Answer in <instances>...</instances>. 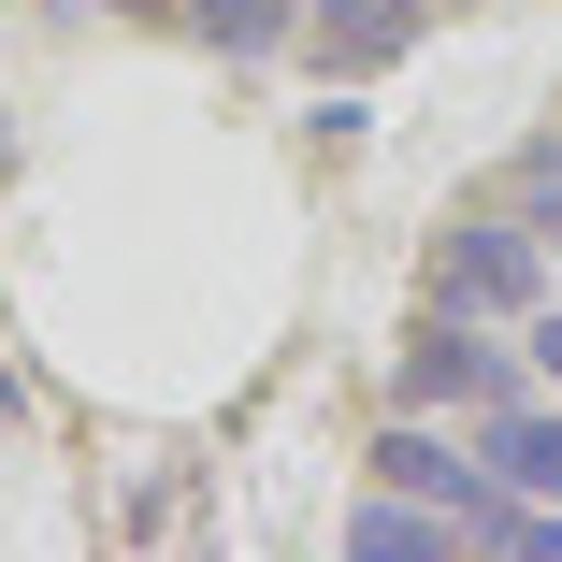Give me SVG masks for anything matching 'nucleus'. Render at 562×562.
Instances as JSON below:
<instances>
[{"label": "nucleus", "mask_w": 562, "mask_h": 562, "mask_svg": "<svg viewBox=\"0 0 562 562\" xmlns=\"http://www.w3.org/2000/svg\"><path fill=\"white\" fill-rule=\"evenodd\" d=\"M418 30H432V0H317V15H303V44H317V72H331V87L390 72Z\"/></svg>", "instance_id": "nucleus-3"}, {"label": "nucleus", "mask_w": 562, "mask_h": 562, "mask_svg": "<svg viewBox=\"0 0 562 562\" xmlns=\"http://www.w3.org/2000/svg\"><path fill=\"white\" fill-rule=\"evenodd\" d=\"M390 404H404V418H491V404H519V361L491 347L462 303H432V317L404 331V361H390Z\"/></svg>", "instance_id": "nucleus-1"}, {"label": "nucleus", "mask_w": 562, "mask_h": 562, "mask_svg": "<svg viewBox=\"0 0 562 562\" xmlns=\"http://www.w3.org/2000/svg\"><path fill=\"white\" fill-rule=\"evenodd\" d=\"M432 303H462V317H533L548 303V232L533 216H447L432 232Z\"/></svg>", "instance_id": "nucleus-2"}, {"label": "nucleus", "mask_w": 562, "mask_h": 562, "mask_svg": "<svg viewBox=\"0 0 562 562\" xmlns=\"http://www.w3.org/2000/svg\"><path fill=\"white\" fill-rule=\"evenodd\" d=\"M375 476H390V491H418V505H447V519H462V491H476L491 462H462V447H447L432 418H390V432H375Z\"/></svg>", "instance_id": "nucleus-5"}, {"label": "nucleus", "mask_w": 562, "mask_h": 562, "mask_svg": "<svg viewBox=\"0 0 562 562\" xmlns=\"http://www.w3.org/2000/svg\"><path fill=\"white\" fill-rule=\"evenodd\" d=\"M87 15H188V0H87Z\"/></svg>", "instance_id": "nucleus-9"}, {"label": "nucleus", "mask_w": 562, "mask_h": 562, "mask_svg": "<svg viewBox=\"0 0 562 562\" xmlns=\"http://www.w3.org/2000/svg\"><path fill=\"white\" fill-rule=\"evenodd\" d=\"M476 462H491L505 491L562 505V404H533V390H519V404H491V418H476Z\"/></svg>", "instance_id": "nucleus-4"}, {"label": "nucleus", "mask_w": 562, "mask_h": 562, "mask_svg": "<svg viewBox=\"0 0 562 562\" xmlns=\"http://www.w3.org/2000/svg\"><path fill=\"white\" fill-rule=\"evenodd\" d=\"M447 533H462V519L418 505V491H390V505H361V519H347V548H361V562H432Z\"/></svg>", "instance_id": "nucleus-6"}, {"label": "nucleus", "mask_w": 562, "mask_h": 562, "mask_svg": "<svg viewBox=\"0 0 562 562\" xmlns=\"http://www.w3.org/2000/svg\"><path fill=\"white\" fill-rule=\"evenodd\" d=\"M188 30L216 58H274V44H303V0H188Z\"/></svg>", "instance_id": "nucleus-7"}, {"label": "nucleus", "mask_w": 562, "mask_h": 562, "mask_svg": "<svg viewBox=\"0 0 562 562\" xmlns=\"http://www.w3.org/2000/svg\"><path fill=\"white\" fill-rule=\"evenodd\" d=\"M519 361H533V375L562 390V303H533V317H519Z\"/></svg>", "instance_id": "nucleus-8"}]
</instances>
